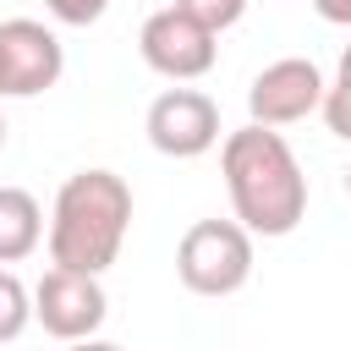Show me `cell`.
I'll return each mask as SVG.
<instances>
[{
    "label": "cell",
    "mask_w": 351,
    "mask_h": 351,
    "mask_svg": "<svg viewBox=\"0 0 351 351\" xmlns=\"http://www.w3.org/2000/svg\"><path fill=\"white\" fill-rule=\"evenodd\" d=\"M66 71V49L55 38V27L33 22V16H11L0 22V77H5V99H38L60 82Z\"/></svg>",
    "instance_id": "obj_8"
},
{
    "label": "cell",
    "mask_w": 351,
    "mask_h": 351,
    "mask_svg": "<svg viewBox=\"0 0 351 351\" xmlns=\"http://www.w3.org/2000/svg\"><path fill=\"white\" fill-rule=\"evenodd\" d=\"M143 132L165 159H197L219 143V104L203 88H165L148 104Z\"/></svg>",
    "instance_id": "obj_7"
},
{
    "label": "cell",
    "mask_w": 351,
    "mask_h": 351,
    "mask_svg": "<svg viewBox=\"0 0 351 351\" xmlns=\"http://www.w3.org/2000/svg\"><path fill=\"white\" fill-rule=\"evenodd\" d=\"M324 93H329L324 71L307 55H285V60H269L252 77L247 110H252V126H296L313 110H324Z\"/></svg>",
    "instance_id": "obj_6"
},
{
    "label": "cell",
    "mask_w": 351,
    "mask_h": 351,
    "mask_svg": "<svg viewBox=\"0 0 351 351\" xmlns=\"http://www.w3.org/2000/svg\"><path fill=\"white\" fill-rule=\"evenodd\" d=\"M44 241V208L27 186H0V269L33 258Z\"/></svg>",
    "instance_id": "obj_9"
},
{
    "label": "cell",
    "mask_w": 351,
    "mask_h": 351,
    "mask_svg": "<svg viewBox=\"0 0 351 351\" xmlns=\"http://www.w3.org/2000/svg\"><path fill=\"white\" fill-rule=\"evenodd\" d=\"M346 197H351V165H346Z\"/></svg>",
    "instance_id": "obj_17"
},
{
    "label": "cell",
    "mask_w": 351,
    "mask_h": 351,
    "mask_svg": "<svg viewBox=\"0 0 351 351\" xmlns=\"http://www.w3.org/2000/svg\"><path fill=\"white\" fill-rule=\"evenodd\" d=\"M219 176L236 208V225L252 236H291L307 214V176L291 143L274 126H241L219 143Z\"/></svg>",
    "instance_id": "obj_1"
},
{
    "label": "cell",
    "mask_w": 351,
    "mask_h": 351,
    "mask_svg": "<svg viewBox=\"0 0 351 351\" xmlns=\"http://www.w3.org/2000/svg\"><path fill=\"white\" fill-rule=\"evenodd\" d=\"M132 230V186L115 170H77L60 181L49 208V263L77 274H104Z\"/></svg>",
    "instance_id": "obj_2"
},
{
    "label": "cell",
    "mask_w": 351,
    "mask_h": 351,
    "mask_svg": "<svg viewBox=\"0 0 351 351\" xmlns=\"http://www.w3.org/2000/svg\"><path fill=\"white\" fill-rule=\"evenodd\" d=\"M176 280L192 296H236L252 280V230L236 219H192L176 241Z\"/></svg>",
    "instance_id": "obj_3"
},
{
    "label": "cell",
    "mask_w": 351,
    "mask_h": 351,
    "mask_svg": "<svg viewBox=\"0 0 351 351\" xmlns=\"http://www.w3.org/2000/svg\"><path fill=\"white\" fill-rule=\"evenodd\" d=\"M335 88H346V93H351V44H346V55H340V71H335Z\"/></svg>",
    "instance_id": "obj_15"
},
{
    "label": "cell",
    "mask_w": 351,
    "mask_h": 351,
    "mask_svg": "<svg viewBox=\"0 0 351 351\" xmlns=\"http://www.w3.org/2000/svg\"><path fill=\"white\" fill-rule=\"evenodd\" d=\"M27 324H33V291H27L11 269H0V346L16 340Z\"/></svg>",
    "instance_id": "obj_10"
},
{
    "label": "cell",
    "mask_w": 351,
    "mask_h": 351,
    "mask_svg": "<svg viewBox=\"0 0 351 351\" xmlns=\"http://www.w3.org/2000/svg\"><path fill=\"white\" fill-rule=\"evenodd\" d=\"M313 11L335 27H351V0H313Z\"/></svg>",
    "instance_id": "obj_13"
},
{
    "label": "cell",
    "mask_w": 351,
    "mask_h": 351,
    "mask_svg": "<svg viewBox=\"0 0 351 351\" xmlns=\"http://www.w3.org/2000/svg\"><path fill=\"white\" fill-rule=\"evenodd\" d=\"M33 318L44 324V335L77 346L93 340L110 318V296L99 285V274H77V269H44V280L33 285Z\"/></svg>",
    "instance_id": "obj_4"
},
{
    "label": "cell",
    "mask_w": 351,
    "mask_h": 351,
    "mask_svg": "<svg viewBox=\"0 0 351 351\" xmlns=\"http://www.w3.org/2000/svg\"><path fill=\"white\" fill-rule=\"evenodd\" d=\"M214 38H219V33H208L197 16L165 5V11H154V16L143 22L137 49H143V66H148V71H159V77H170V82H197V77H208L214 60H219V44H214Z\"/></svg>",
    "instance_id": "obj_5"
},
{
    "label": "cell",
    "mask_w": 351,
    "mask_h": 351,
    "mask_svg": "<svg viewBox=\"0 0 351 351\" xmlns=\"http://www.w3.org/2000/svg\"><path fill=\"white\" fill-rule=\"evenodd\" d=\"M0 148H5V115H0Z\"/></svg>",
    "instance_id": "obj_16"
},
{
    "label": "cell",
    "mask_w": 351,
    "mask_h": 351,
    "mask_svg": "<svg viewBox=\"0 0 351 351\" xmlns=\"http://www.w3.org/2000/svg\"><path fill=\"white\" fill-rule=\"evenodd\" d=\"M170 5L186 11V16H197L208 33H225V27H236L247 16V0H170Z\"/></svg>",
    "instance_id": "obj_11"
},
{
    "label": "cell",
    "mask_w": 351,
    "mask_h": 351,
    "mask_svg": "<svg viewBox=\"0 0 351 351\" xmlns=\"http://www.w3.org/2000/svg\"><path fill=\"white\" fill-rule=\"evenodd\" d=\"M66 351H126V346H115V340H99V335H93V340H77V346H66Z\"/></svg>",
    "instance_id": "obj_14"
},
{
    "label": "cell",
    "mask_w": 351,
    "mask_h": 351,
    "mask_svg": "<svg viewBox=\"0 0 351 351\" xmlns=\"http://www.w3.org/2000/svg\"><path fill=\"white\" fill-rule=\"evenodd\" d=\"M0 99H5V77H0Z\"/></svg>",
    "instance_id": "obj_18"
},
{
    "label": "cell",
    "mask_w": 351,
    "mask_h": 351,
    "mask_svg": "<svg viewBox=\"0 0 351 351\" xmlns=\"http://www.w3.org/2000/svg\"><path fill=\"white\" fill-rule=\"evenodd\" d=\"M44 5H49V16L66 22V27H88V22H99V16L110 11V0H44Z\"/></svg>",
    "instance_id": "obj_12"
}]
</instances>
